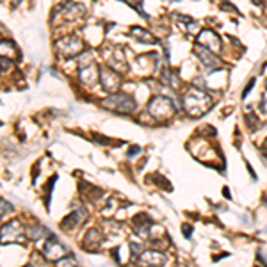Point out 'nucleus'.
I'll return each instance as SVG.
<instances>
[{
	"label": "nucleus",
	"mask_w": 267,
	"mask_h": 267,
	"mask_svg": "<svg viewBox=\"0 0 267 267\" xmlns=\"http://www.w3.org/2000/svg\"><path fill=\"white\" fill-rule=\"evenodd\" d=\"M184 109L187 111L189 116L192 118H200L212 107V100L203 89L191 88L189 91L184 95Z\"/></svg>",
	"instance_id": "1"
},
{
	"label": "nucleus",
	"mask_w": 267,
	"mask_h": 267,
	"mask_svg": "<svg viewBox=\"0 0 267 267\" xmlns=\"http://www.w3.org/2000/svg\"><path fill=\"white\" fill-rule=\"evenodd\" d=\"M102 105L109 111H113L116 114H123V116H129L132 114L135 109H137V102L135 98L130 95V93L118 91V93H111L105 100L102 102Z\"/></svg>",
	"instance_id": "2"
},
{
	"label": "nucleus",
	"mask_w": 267,
	"mask_h": 267,
	"mask_svg": "<svg viewBox=\"0 0 267 267\" xmlns=\"http://www.w3.org/2000/svg\"><path fill=\"white\" fill-rule=\"evenodd\" d=\"M146 111H148L155 119H168L178 111V105H175L168 96H160V95H157V96H153L148 102Z\"/></svg>",
	"instance_id": "3"
},
{
	"label": "nucleus",
	"mask_w": 267,
	"mask_h": 267,
	"mask_svg": "<svg viewBox=\"0 0 267 267\" xmlns=\"http://www.w3.org/2000/svg\"><path fill=\"white\" fill-rule=\"evenodd\" d=\"M56 46H57V52H59L62 57H66V59L80 56L84 50L82 39L78 36H75V34H70V36H64L61 38V39H57Z\"/></svg>",
	"instance_id": "4"
},
{
	"label": "nucleus",
	"mask_w": 267,
	"mask_h": 267,
	"mask_svg": "<svg viewBox=\"0 0 267 267\" xmlns=\"http://www.w3.org/2000/svg\"><path fill=\"white\" fill-rule=\"evenodd\" d=\"M100 82H102L103 89L109 93H118L121 88V77L111 66L100 68Z\"/></svg>",
	"instance_id": "5"
},
{
	"label": "nucleus",
	"mask_w": 267,
	"mask_h": 267,
	"mask_svg": "<svg viewBox=\"0 0 267 267\" xmlns=\"http://www.w3.org/2000/svg\"><path fill=\"white\" fill-rule=\"evenodd\" d=\"M68 255V249L64 244L57 241L56 235H50V239L46 241L45 244V257L46 260H54V262H59L61 258H64Z\"/></svg>",
	"instance_id": "6"
},
{
	"label": "nucleus",
	"mask_w": 267,
	"mask_h": 267,
	"mask_svg": "<svg viewBox=\"0 0 267 267\" xmlns=\"http://www.w3.org/2000/svg\"><path fill=\"white\" fill-rule=\"evenodd\" d=\"M194 56L200 59L201 64H203L207 70H216V68H219V64H221L214 52L205 48V46L198 45V43L194 45Z\"/></svg>",
	"instance_id": "7"
},
{
	"label": "nucleus",
	"mask_w": 267,
	"mask_h": 267,
	"mask_svg": "<svg viewBox=\"0 0 267 267\" xmlns=\"http://www.w3.org/2000/svg\"><path fill=\"white\" fill-rule=\"evenodd\" d=\"M196 43L209 48V50H212L214 54H217V52L221 50V38L217 36L214 31H209V29H207V31H201L200 34H198Z\"/></svg>",
	"instance_id": "8"
},
{
	"label": "nucleus",
	"mask_w": 267,
	"mask_h": 267,
	"mask_svg": "<svg viewBox=\"0 0 267 267\" xmlns=\"http://www.w3.org/2000/svg\"><path fill=\"white\" fill-rule=\"evenodd\" d=\"M137 264L144 267H160L162 264H166V257L160 251H155V249H146L143 251V255L139 257Z\"/></svg>",
	"instance_id": "9"
},
{
	"label": "nucleus",
	"mask_w": 267,
	"mask_h": 267,
	"mask_svg": "<svg viewBox=\"0 0 267 267\" xmlns=\"http://www.w3.org/2000/svg\"><path fill=\"white\" fill-rule=\"evenodd\" d=\"M78 78H80V82L86 84V86H95V84L100 80V72H98V68L95 64H89L86 68H80V72H78Z\"/></svg>",
	"instance_id": "10"
},
{
	"label": "nucleus",
	"mask_w": 267,
	"mask_h": 267,
	"mask_svg": "<svg viewBox=\"0 0 267 267\" xmlns=\"http://www.w3.org/2000/svg\"><path fill=\"white\" fill-rule=\"evenodd\" d=\"M82 217H86V210H84V209L72 212L70 216L64 217V221L61 223V228H62V230H70V228H75V226H78L80 223H82Z\"/></svg>",
	"instance_id": "11"
},
{
	"label": "nucleus",
	"mask_w": 267,
	"mask_h": 267,
	"mask_svg": "<svg viewBox=\"0 0 267 267\" xmlns=\"http://www.w3.org/2000/svg\"><path fill=\"white\" fill-rule=\"evenodd\" d=\"M132 36L141 43H157V38L153 34H150L146 29H141V27H134L132 29Z\"/></svg>",
	"instance_id": "12"
},
{
	"label": "nucleus",
	"mask_w": 267,
	"mask_h": 267,
	"mask_svg": "<svg viewBox=\"0 0 267 267\" xmlns=\"http://www.w3.org/2000/svg\"><path fill=\"white\" fill-rule=\"evenodd\" d=\"M89 242H93V246H95V249H96V248L100 246V242H102V235H100V231L98 230H89L88 233H86V239H84L82 246L86 248Z\"/></svg>",
	"instance_id": "13"
},
{
	"label": "nucleus",
	"mask_w": 267,
	"mask_h": 267,
	"mask_svg": "<svg viewBox=\"0 0 267 267\" xmlns=\"http://www.w3.org/2000/svg\"><path fill=\"white\" fill-rule=\"evenodd\" d=\"M50 231L46 230V228H43V226H36V228H31L29 230V237L31 239H36V241H39L41 237H45V235H48Z\"/></svg>",
	"instance_id": "14"
},
{
	"label": "nucleus",
	"mask_w": 267,
	"mask_h": 267,
	"mask_svg": "<svg viewBox=\"0 0 267 267\" xmlns=\"http://www.w3.org/2000/svg\"><path fill=\"white\" fill-rule=\"evenodd\" d=\"M123 2H127V4L132 7V9H135L141 16H144V18H148V15L143 11V0H123Z\"/></svg>",
	"instance_id": "15"
},
{
	"label": "nucleus",
	"mask_w": 267,
	"mask_h": 267,
	"mask_svg": "<svg viewBox=\"0 0 267 267\" xmlns=\"http://www.w3.org/2000/svg\"><path fill=\"white\" fill-rule=\"evenodd\" d=\"M130 255H132V260H139V257L143 255V249H141V244H135V242H130Z\"/></svg>",
	"instance_id": "16"
},
{
	"label": "nucleus",
	"mask_w": 267,
	"mask_h": 267,
	"mask_svg": "<svg viewBox=\"0 0 267 267\" xmlns=\"http://www.w3.org/2000/svg\"><path fill=\"white\" fill-rule=\"evenodd\" d=\"M57 267H77V262L73 258H61L57 262Z\"/></svg>",
	"instance_id": "17"
},
{
	"label": "nucleus",
	"mask_w": 267,
	"mask_h": 267,
	"mask_svg": "<svg viewBox=\"0 0 267 267\" xmlns=\"http://www.w3.org/2000/svg\"><path fill=\"white\" fill-rule=\"evenodd\" d=\"M173 18H176V20L182 21V23H192V20H194V18H191V16L178 15V13H175V15H173Z\"/></svg>",
	"instance_id": "18"
},
{
	"label": "nucleus",
	"mask_w": 267,
	"mask_h": 267,
	"mask_svg": "<svg viewBox=\"0 0 267 267\" xmlns=\"http://www.w3.org/2000/svg\"><path fill=\"white\" fill-rule=\"evenodd\" d=\"M11 210H13V207H11L9 201L2 200V217H5V214H7V212H11Z\"/></svg>",
	"instance_id": "19"
},
{
	"label": "nucleus",
	"mask_w": 267,
	"mask_h": 267,
	"mask_svg": "<svg viewBox=\"0 0 267 267\" xmlns=\"http://www.w3.org/2000/svg\"><path fill=\"white\" fill-rule=\"evenodd\" d=\"M248 125H249V127H251V130H255L258 127V121H257V116H248Z\"/></svg>",
	"instance_id": "20"
},
{
	"label": "nucleus",
	"mask_w": 267,
	"mask_h": 267,
	"mask_svg": "<svg viewBox=\"0 0 267 267\" xmlns=\"http://www.w3.org/2000/svg\"><path fill=\"white\" fill-rule=\"evenodd\" d=\"M219 7H221V9H225V11H231V13L235 11V13H237V9H235V7H231V4L228 2V0H221V5H219Z\"/></svg>",
	"instance_id": "21"
},
{
	"label": "nucleus",
	"mask_w": 267,
	"mask_h": 267,
	"mask_svg": "<svg viewBox=\"0 0 267 267\" xmlns=\"http://www.w3.org/2000/svg\"><path fill=\"white\" fill-rule=\"evenodd\" d=\"M253 86H255V78H251V80H249V84H248L246 88H244V91H242V98H246V96H248V93H251Z\"/></svg>",
	"instance_id": "22"
},
{
	"label": "nucleus",
	"mask_w": 267,
	"mask_h": 267,
	"mask_svg": "<svg viewBox=\"0 0 267 267\" xmlns=\"http://www.w3.org/2000/svg\"><path fill=\"white\" fill-rule=\"evenodd\" d=\"M182 231H184L185 239H191V233H192V228H191V225H182Z\"/></svg>",
	"instance_id": "23"
},
{
	"label": "nucleus",
	"mask_w": 267,
	"mask_h": 267,
	"mask_svg": "<svg viewBox=\"0 0 267 267\" xmlns=\"http://www.w3.org/2000/svg\"><path fill=\"white\" fill-rule=\"evenodd\" d=\"M139 152H141V148H139V146H132V150H130V152H129V155H130V157H132L134 153H139Z\"/></svg>",
	"instance_id": "24"
},
{
	"label": "nucleus",
	"mask_w": 267,
	"mask_h": 267,
	"mask_svg": "<svg viewBox=\"0 0 267 267\" xmlns=\"http://www.w3.org/2000/svg\"><path fill=\"white\" fill-rule=\"evenodd\" d=\"M262 152H264V155L267 157V137L264 139V144H262Z\"/></svg>",
	"instance_id": "25"
},
{
	"label": "nucleus",
	"mask_w": 267,
	"mask_h": 267,
	"mask_svg": "<svg viewBox=\"0 0 267 267\" xmlns=\"http://www.w3.org/2000/svg\"><path fill=\"white\" fill-rule=\"evenodd\" d=\"M251 2H253L255 5H262V4H264V0H251Z\"/></svg>",
	"instance_id": "26"
},
{
	"label": "nucleus",
	"mask_w": 267,
	"mask_h": 267,
	"mask_svg": "<svg viewBox=\"0 0 267 267\" xmlns=\"http://www.w3.org/2000/svg\"><path fill=\"white\" fill-rule=\"evenodd\" d=\"M223 191H225V196H226V198H230V192H228V187H225V189H223Z\"/></svg>",
	"instance_id": "27"
},
{
	"label": "nucleus",
	"mask_w": 267,
	"mask_h": 267,
	"mask_svg": "<svg viewBox=\"0 0 267 267\" xmlns=\"http://www.w3.org/2000/svg\"><path fill=\"white\" fill-rule=\"evenodd\" d=\"M25 267H36V266H25Z\"/></svg>",
	"instance_id": "28"
},
{
	"label": "nucleus",
	"mask_w": 267,
	"mask_h": 267,
	"mask_svg": "<svg viewBox=\"0 0 267 267\" xmlns=\"http://www.w3.org/2000/svg\"><path fill=\"white\" fill-rule=\"evenodd\" d=\"M123 267H134V266H123Z\"/></svg>",
	"instance_id": "29"
},
{
	"label": "nucleus",
	"mask_w": 267,
	"mask_h": 267,
	"mask_svg": "<svg viewBox=\"0 0 267 267\" xmlns=\"http://www.w3.org/2000/svg\"><path fill=\"white\" fill-rule=\"evenodd\" d=\"M175 2H178V0H175Z\"/></svg>",
	"instance_id": "30"
}]
</instances>
